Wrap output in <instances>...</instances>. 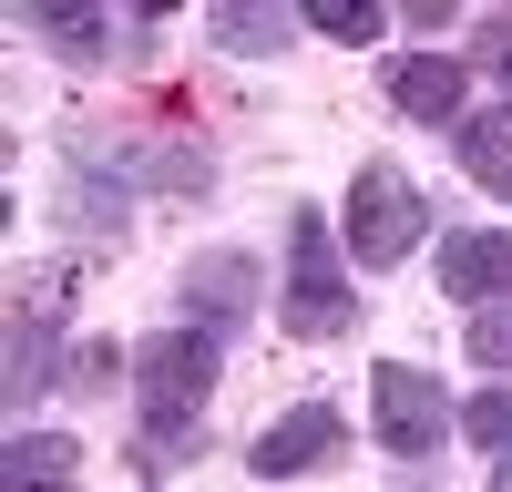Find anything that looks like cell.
Segmentation results:
<instances>
[{
  "label": "cell",
  "mask_w": 512,
  "mask_h": 492,
  "mask_svg": "<svg viewBox=\"0 0 512 492\" xmlns=\"http://www.w3.org/2000/svg\"><path fill=\"white\" fill-rule=\"evenodd\" d=\"M216 369H226V339L205 328H154L134 349V410H144V472L205 451V400H216Z\"/></svg>",
  "instance_id": "cell-1"
},
{
  "label": "cell",
  "mask_w": 512,
  "mask_h": 492,
  "mask_svg": "<svg viewBox=\"0 0 512 492\" xmlns=\"http://www.w3.org/2000/svg\"><path fill=\"white\" fill-rule=\"evenodd\" d=\"M277 328H287V339H338V328H359L349 236H338L328 205H297V216H287V287H277Z\"/></svg>",
  "instance_id": "cell-2"
},
{
  "label": "cell",
  "mask_w": 512,
  "mask_h": 492,
  "mask_svg": "<svg viewBox=\"0 0 512 492\" xmlns=\"http://www.w3.org/2000/svg\"><path fill=\"white\" fill-rule=\"evenodd\" d=\"M338 236H349V257L379 277V267H410L420 246H431V195H420L400 164H359L349 175V205H338Z\"/></svg>",
  "instance_id": "cell-3"
},
{
  "label": "cell",
  "mask_w": 512,
  "mask_h": 492,
  "mask_svg": "<svg viewBox=\"0 0 512 492\" xmlns=\"http://www.w3.org/2000/svg\"><path fill=\"white\" fill-rule=\"evenodd\" d=\"M369 431L390 462H431V451L461 431V400L431 380V369H410V359H379L369 369Z\"/></svg>",
  "instance_id": "cell-4"
},
{
  "label": "cell",
  "mask_w": 512,
  "mask_h": 492,
  "mask_svg": "<svg viewBox=\"0 0 512 492\" xmlns=\"http://www.w3.org/2000/svg\"><path fill=\"white\" fill-rule=\"evenodd\" d=\"M123 216H134V175H123V144L72 134L62 144V236L72 246H113Z\"/></svg>",
  "instance_id": "cell-5"
},
{
  "label": "cell",
  "mask_w": 512,
  "mask_h": 492,
  "mask_svg": "<svg viewBox=\"0 0 512 492\" xmlns=\"http://www.w3.org/2000/svg\"><path fill=\"white\" fill-rule=\"evenodd\" d=\"M338 451H349V410L338 400H297V410H277V421L246 441V472L256 482H297V472H328Z\"/></svg>",
  "instance_id": "cell-6"
},
{
  "label": "cell",
  "mask_w": 512,
  "mask_h": 492,
  "mask_svg": "<svg viewBox=\"0 0 512 492\" xmlns=\"http://www.w3.org/2000/svg\"><path fill=\"white\" fill-rule=\"evenodd\" d=\"M256 298H267V277H256L246 246H205V257L185 267V328H205V339L246 328V318H256Z\"/></svg>",
  "instance_id": "cell-7"
},
{
  "label": "cell",
  "mask_w": 512,
  "mask_h": 492,
  "mask_svg": "<svg viewBox=\"0 0 512 492\" xmlns=\"http://www.w3.org/2000/svg\"><path fill=\"white\" fill-rule=\"evenodd\" d=\"M31 41H52L62 62L103 72V62H144L154 52V21H113V11H21Z\"/></svg>",
  "instance_id": "cell-8"
},
{
  "label": "cell",
  "mask_w": 512,
  "mask_h": 492,
  "mask_svg": "<svg viewBox=\"0 0 512 492\" xmlns=\"http://www.w3.org/2000/svg\"><path fill=\"white\" fill-rule=\"evenodd\" d=\"M441 298H461V308H502L512 298V236L502 226H451L441 236Z\"/></svg>",
  "instance_id": "cell-9"
},
{
  "label": "cell",
  "mask_w": 512,
  "mask_h": 492,
  "mask_svg": "<svg viewBox=\"0 0 512 492\" xmlns=\"http://www.w3.org/2000/svg\"><path fill=\"white\" fill-rule=\"evenodd\" d=\"M52 380H62V287H52L41 308H31V298L11 308V369H0V390H11V410H31Z\"/></svg>",
  "instance_id": "cell-10"
},
{
  "label": "cell",
  "mask_w": 512,
  "mask_h": 492,
  "mask_svg": "<svg viewBox=\"0 0 512 492\" xmlns=\"http://www.w3.org/2000/svg\"><path fill=\"white\" fill-rule=\"evenodd\" d=\"M379 82H390V103H400L410 123H461V113H472V103H461V82H472V72H461L451 52H400Z\"/></svg>",
  "instance_id": "cell-11"
},
{
  "label": "cell",
  "mask_w": 512,
  "mask_h": 492,
  "mask_svg": "<svg viewBox=\"0 0 512 492\" xmlns=\"http://www.w3.org/2000/svg\"><path fill=\"white\" fill-rule=\"evenodd\" d=\"M297 31H308V11H287V0H226V11H205V41H216V52H236V62L287 52Z\"/></svg>",
  "instance_id": "cell-12"
},
{
  "label": "cell",
  "mask_w": 512,
  "mask_h": 492,
  "mask_svg": "<svg viewBox=\"0 0 512 492\" xmlns=\"http://www.w3.org/2000/svg\"><path fill=\"white\" fill-rule=\"evenodd\" d=\"M72 472H82L72 431H21L11 451H0V492H72Z\"/></svg>",
  "instance_id": "cell-13"
},
{
  "label": "cell",
  "mask_w": 512,
  "mask_h": 492,
  "mask_svg": "<svg viewBox=\"0 0 512 492\" xmlns=\"http://www.w3.org/2000/svg\"><path fill=\"white\" fill-rule=\"evenodd\" d=\"M461 164H472V185L512 205V103H482L461 113Z\"/></svg>",
  "instance_id": "cell-14"
},
{
  "label": "cell",
  "mask_w": 512,
  "mask_h": 492,
  "mask_svg": "<svg viewBox=\"0 0 512 492\" xmlns=\"http://www.w3.org/2000/svg\"><path fill=\"white\" fill-rule=\"evenodd\" d=\"M308 31H328V41H349V52H369V41L390 31V11H379V0H318Z\"/></svg>",
  "instance_id": "cell-15"
},
{
  "label": "cell",
  "mask_w": 512,
  "mask_h": 492,
  "mask_svg": "<svg viewBox=\"0 0 512 492\" xmlns=\"http://www.w3.org/2000/svg\"><path fill=\"white\" fill-rule=\"evenodd\" d=\"M461 349H472L492 380H512V298L502 308H472V328H461Z\"/></svg>",
  "instance_id": "cell-16"
},
{
  "label": "cell",
  "mask_w": 512,
  "mask_h": 492,
  "mask_svg": "<svg viewBox=\"0 0 512 492\" xmlns=\"http://www.w3.org/2000/svg\"><path fill=\"white\" fill-rule=\"evenodd\" d=\"M461 431H472L482 451H512V380H492V390L461 400Z\"/></svg>",
  "instance_id": "cell-17"
},
{
  "label": "cell",
  "mask_w": 512,
  "mask_h": 492,
  "mask_svg": "<svg viewBox=\"0 0 512 492\" xmlns=\"http://www.w3.org/2000/svg\"><path fill=\"white\" fill-rule=\"evenodd\" d=\"M482 62H492V72L512 82V21H492V31H482Z\"/></svg>",
  "instance_id": "cell-18"
},
{
  "label": "cell",
  "mask_w": 512,
  "mask_h": 492,
  "mask_svg": "<svg viewBox=\"0 0 512 492\" xmlns=\"http://www.w3.org/2000/svg\"><path fill=\"white\" fill-rule=\"evenodd\" d=\"M492 492H512V451H492Z\"/></svg>",
  "instance_id": "cell-19"
}]
</instances>
